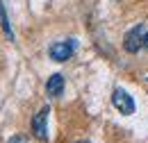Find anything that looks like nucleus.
<instances>
[{
    "label": "nucleus",
    "mask_w": 148,
    "mask_h": 143,
    "mask_svg": "<svg viewBox=\"0 0 148 143\" xmlns=\"http://www.w3.org/2000/svg\"><path fill=\"white\" fill-rule=\"evenodd\" d=\"M0 25H2V30H5L7 39L14 41V32H12V27H9V20H7V14H5V5H2V0H0Z\"/></svg>",
    "instance_id": "423d86ee"
},
{
    "label": "nucleus",
    "mask_w": 148,
    "mask_h": 143,
    "mask_svg": "<svg viewBox=\"0 0 148 143\" xmlns=\"http://www.w3.org/2000/svg\"><path fill=\"white\" fill-rule=\"evenodd\" d=\"M146 34H148V23L134 25L128 34H125V39H123L125 52L134 54V52H139V50H144V48H146Z\"/></svg>",
    "instance_id": "f257e3e1"
},
{
    "label": "nucleus",
    "mask_w": 148,
    "mask_h": 143,
    "mask_svg": "<svg viewBox=\"0 0 148 143\" xmlns=\"http://www.w3.org/2000/svg\"><path fill=\"white\" fill-rule=\"evenodd\" d=\"M7 143H27V139H25V136H12Z\"/></svg>",
    "instance_id": "0eeeda50"
},
{
    "label": "nucleus",
    "mask_w": 148,
    "mask_h": 143,
    "mask_svg": "<svg viewBox=\"0 0 148 143\" xmlns=\"http://www.w3.org/2000/svg\"><path fill=\"white\" fill-rule=\"evenodd\" d=\"M112 105H114L116 111H121L123 116L134 114V100H132V95L125 89H114V93H112Z\"/></svg>",
    "instance_id": "20e7f679"
},
{
    "label": "nucleus",
    "mask_w": 148,
    "mask_h": 143,
    "mask_svg": "<svg viewBox=\"0 0 148 143\" xmlns=\"http://www.w3.org/2000/svg\"><path fill=\"white\" fill-rule=\"evenodd\" d=\"M48 116H50V107H41L32 118V134L39 141H48Z\"/></svg>",
    "instance_id": "7ed1b4c3"
},
{
    "label": "nucleus",
    "mask_w": 148,
    "mask_h": 143,
    "mask_svg": "<svg viewBox=\"0 0 148 143\" xmlns=\"http://www.w3.org/2000/svg\"><path fill=\"white\" fill-rule=\"evenodd\" d=\"M77 143H89V141H77Z\"/></svg>",
    "instance_id": "1a4fd4ad"
},
{
    "label": "nucleus",
    "mask_w": 148,
    "mask_h": 143,
    "mask_svg": "<svg viewBox=\"0 0 148 143\" xmlns=\"http://www.w3.org/2000/svg\"><path fill=\"white\" fill-rule=\"evenodd\" d=\"M75 48H77V41H75V39L55 41V43L48 48V54H50V59H55V61H66V59L73 57Z\"/></svg>",
    "instance_id": "f03ea898"
},
{
    "label": "nucleus",
    "mask_w": 148,
    "mask_h": 143,
    "mask_svg": "<svg viewBox=\"0 0 148 143\" xmlns=\"http://www.w3.org/2000/svg\"><path fill=\"white\" fill-rule=\"evenodd\" d=\"M146 50H148V34H146Z\"/></svg>",
    "instance_id": "6e6552de"
},
{
    "label": "nucleus",
    "mask_w": 148,
    "mask_h": 143,
    "mask_svg": "<svg viewBox=\"0 0 148 143\" xmlns=\"http://www.w3.org/2000/svg\"><path fill=\"white\" fill-rule=\"evenodd\" d=\"M46 93H48V98H59V95L64 93V75H62V73H55V75L48 77Z\"/></svg>",
    "instance_id": "39448f33"
}]
</instances>
